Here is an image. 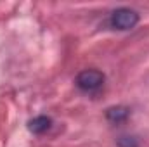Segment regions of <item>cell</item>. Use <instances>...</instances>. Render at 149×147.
<instances>
[{"label": "cell", "mask_w": 149, "mask_h": 147, "mask_svg": "<svg viewBox=\"0 0 149 147\" xmlns=\"http://www.w3.org/2000/svg\"><path fill=\"white\" fill-rule=\"evenodd\" d=\"M104 80H106V76L99 69H83V71L78 73L74 83L81 92L92 94V92H97L104 85Z\"/></svg>", "instance_id": "cell-2"}, {"label": "cell", "mask_w": 149, "mask_h": 147, "mask_svg": "<svg viewBox=\"0 0 149 147\" xmlns=\"http://www.w3.org/2000/svg\"><path fill=\"white\" fill-rule=\"evenodd\" d=\"M130 114V109L128 107H123V106H114V107H109L106 111V118L111 121V123H121L128 118Z\"/></svg>", "instance_id": "cell-4"}, {"label": "cell", "mask_w": 149, "mask_h": 147, "mask_svg": "<svg viewBox=\"0 0 149 147\" xmlns=\"http://www.w3.org/2000/svg\"><path fill=\"white\" fill-rule=\"evenodd\" d=\"M139 12L130 9V7H120L116 10H113L111 14V26L114 30H120V31H127V30H132L139 24Z\"/></svg>", "instance_id": "cell-1"}, {"label": "cell", "mask_w": 149, "mask_h": 147, "mask_svg": "<svg viewBox=\"0 0 149 147\" xmlns=\"http://www.w3.org/2000/svg\"><path fill=\"white\" fill-rule=\"evenodd\" d=\"M118 146L120 147H139V142L134 137H120Z\"/></svg>", "instance_id": "cell-5"}, {"label": "cell", "mask_w": 149, "mask_h": 147, "mask_svg": "<svg viewBox=\"0 0 149 147\" xmlns=\"http://www.w3.org/2000/svg\"><path fill=\"white\" fill-rule=\"evenodd\" d=\"M50 125H52V119L49 116H45V114H40V116H35L33 119L28 121V130L31 133L40 135V133H45L50 128Z\"/></svg>", "instance_id": "cell-3"}]
</instances>
